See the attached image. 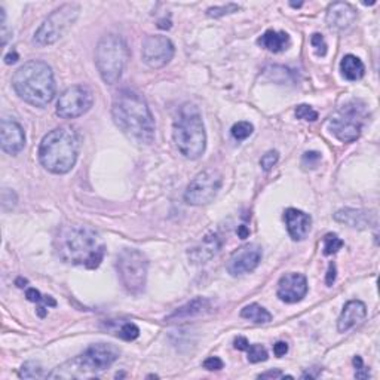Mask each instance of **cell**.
<instances>
[{
  "label": "cell",
  "mask_w": 380,
  "mask_h": 380,
  "mask_svg": "<svg viewBox=\"0 0 380 380\" xmlns=\"http://www.w3.org/2000/svg\"><path fill=\"white\" fill-rule=\"evenodd\" d=\"M55 251L65 263L97 269L106 254V244L92 227L67 224L61 227L55 237Z\"/></svg>",
  "instance_id": "1"
},
{
  "label": "cell",
  "mask_w": 380,
  "mask_h": 380,
  "mask_svg": "<svg viewBox=\"0 0 380 380\" xmlns=\"http://www.w3.org/2000/svg\"><path fill=\"white\" fill-rule=\"evenodd\" d=\"M112 116L116 127L137 145H151L155 140V119L140 94L123 89L113 100Z\"/></svg>",
  "instance_id": "2"
},
{
  "label": "cell",
  "mask_w": 380,
  "mask_h": 380,
  "mask_svg": "<svg viewBox=\"0 0 380 380\" xmlns=\"http://www.w3.org/2000/svg\"><path fill=\"white\" fill-rule=\"evenodd\" d=\"M12 87L25 103L34 107H46L55 95L52 69L43 61H28L15 72Z\"/></svg>",
  "instance_id": "3"
},
{
  "label": "cell",
  "mask_w": 380,
  "mask_h": 380,
  "mask_svg": "<svg viewBox=\"0 0 380 380\" xmlns=\"http://www.w3.org/2000/svg\"><path fill=\"white\" fill-rule=\"evenodd\" d=\"M79 137L69 127L55 128L43 137L39 146L41 164L52 174H67L79 156Z\"/></svg>",
  "instance_id": "4"
},
{
  "label": "cell",
  "mask_w": 380,
  "mask_h": 380,
  "mask_svg": "<svg viewBox=\"0 0 380 380\" xmlns=\"http://www.w3.org/2000/svg\"><path fill=\"white\" fill-rule=\"evenodd\" d=\"M120 350L110 344H97L89 346L79 357H76L61 367L55 368L50 379H91L109 368L119 358Z\"/></svg>",
  "instance_id": "5"
},
{
  "label": "cell",
  "mask_w": 380,
  "mask_h": 380,
  "mask_svg": "<svg viewBox=\"0 0 380 380\" xmlns=\"http://www.w3.org/2000/svg\"><path fill=\"white\" fill-rule=\"evenodd\" d=\"M173 138L180 154L187 159H199L207 147V132L198 107L184 104L180 107L173 127Z\"/></svg>",
  "instance_id": "6"
},
{
  "label": "cell",
  "mask_w": 380,
  "mask_h": 380,
  "mask_svg": "<svg viewBox=\"0 0 380 380\" xmlns=\"http://www.w3.org/2000/svg\"><path fill=\"white\" fill-rule=\"evenodd\" d=\"M129 51L125 41L118 34L103 36L95 50V65L101 79L107 85H115L127 67Z\"/></svg>",
  "instance_id": "7"
},
{
  "label": "cell",
  "mask_w": 380,
  "mask_h": 380,
  "mask_svg": "<svg viewBox=\"0 0 380 380\" xmlns=\"http://www.w3.org/2000/svg\"><path fill=\"white\" fill-rule=\"evenodd\" d=\"M81 8L76 3H65L46 18L34 33V43L39 46L52 45L67 33L79 18Z\"/></svg>",
  "instance_id": "8"
},
{
  "label": "cell",
  "mask_w": 380,
  "mask_h": 380,
  "mask_svg": "<svg viewBox=\"0 0 380 380\" xmlns=\"http://www.w3.org/2000/svg\"><path fill=\"white\" fill-rule=\"evenodd\" d=\"M119 278L129 293L138 294L145 290L149 262L146 255L136 249H125L116 260Z\"/></svg>",
  "instance_id": "9"
},
{
  "label": "cell",
  "mask_w": 380,
  "mask_h": 380,
  "mask_svg": "<svg viewBox=\"0 0 380 380\" xmlns=\"http://www.w3.org/2000/svg\"><path fill=\"white\" fill-rule=\"evenodd\" d=\"M222 183L223 177L217 169H205L189 183L184 192V201L195 207L210 204L222 189Z\"/></svg>",
  "instance_id": "10"
},
{
  "label": "cell",
  "mask_w": 380,
  "mask_h": 380,
  "mask_svg": "<svg viewBox=\"0 0 380 380\" xmlns=\"http://www.w3.org/2000/svg\"><path fill=\"white\" fill-rule=\"evenodd\" d=\"M94 104V95L83 85H74L65 89L56 103V115L63 119H76L83 116Z\"/></svg>",
  "instance_id": "11"
},
{
  "label": "cell",
  "mask_w": 380,
  "mask_h": 380,
  "mask_svg": "<svg viewBox=\"0 0 380 380\" xmlns=\"http://www.w3.org/2000/svg\"><path fill=\"white\" fill-rule=\"evenodd\" d=\"M174 45L167 36H149L142 42L141 56L150 69H162L174 56Z\"/></svg>",
  "instance_id": "12"
},
{
  "label": "cell",
  "mask_w": 380,
  "mask_h": 380,
  "mask_svg": "<svg viewBox=\"0 0 380 380\" xmlns=\"http://www.w3.org/2000/svg\"><path fill=\"white\" fill-rule=\"evenodd\" d=\"M260 262H262V249L259 245L250 244L242 246L240 250H236L232 254L229 262H227L226 268L232 277H240V275L253 272L255 268H257Z\"/></svg>",
  "instance_id": "13"
},
{
  "label": "cell",
  "mask_w": 380,
  "mask_h": 380,
  "mask_svg": "<svg viewBox=\"0 0 380 380\" xmlns=\"http://www.w3.org/2000/svg\"><path fill=\"white\" fill-rule=\"evenodd\" d=\"M308 293V281L302 273H285L278 284V297L285 303H297Z\"/></svg>",
  "instance_id": "14"
},
{
  "label": "cell",
  "mask_w": 380,
  "mask_h": 380,
  "mask_svg": "<svg viewBox=\"0 0 380 380\" xmlns=\"http://www.w3.org/2000/svg\"><path fill=\"white\" fill-rule=\"evenodd\" d=\"M330 129L332 134L336 136L337 140L344 142H352L358 140L361 134V122L358 120L357 110L355 109L352 110L346 109V112L344 110V115L331 119Z\"/></svg>",
  "instance_id": "15"
},
{
  "label": "cell",
  "mask_w": 380,
  "mask_h": 380,
  "mask_svg": "<svg viewBox=\"0 0 380 380\" xmlns=\"http://www.w3.org/2000/svg\"><path fill=\"white\" fill-rule=\"evenodd\" d=\"M2 150L8 155H18L25 146V134L20 123L11 119L2 120Z\"/></svg>",
  "instance_id": "16"
},
{
  "label": "cell",
  "mask_w": 380,
  "mask_h": 380,
  "mask_svg": "<svg viewBox=\"0 0 380 380\" xmlns=\"http://www.w3.org/2000/svg\"><path fill=\"white\" fill-rule=\"evenodd\" d=\"M357 20V11L352 5L346 2H336L328 6L326 21L331 30H346Z\"/></svg>",
  "instance_id": "17"
},
{
  "label": "cell",
  "mask_w": 380,
  "mask_h": 380,
  "mask_svg": "<svg viewBox=\"0 0 380 380\" xmlns=\"http://www.w3.org/2000/svg\"><path fill=\"white\" fill-rule=\"evenodd\" d=\"M287 231L294 241H303L310 232L312 218L309 214L303 213L297 208H288L284 214Z\"/></svg>",
  "instance_id": "18"
},
{
  "label": "cell",
  "mask_w": 380,
  "mask_h": 380,
  "mask_svg": "<svg viewBox=\"0 0 380 380\" xmlns=\"http://www.w3.org/2000/svg\"><path fill=\"white\" fill-rule=\"evenodd\" d=\"M222 249V240L217 233H208L202 241L189 251V259L195 264H202L210 262Z\"/></svg>",
  "instance_id": "19"
},
{
  "label": "cell",
  "mask_w": 380,
  "mask_h": 380,
  "mask_svg": "<svg viewBox=\"0 0 380 380\" xmlns=\"http://www.w3.org/2000/svg\"><path fill=\"white\" fill-rule=\"evenodd\" d=\"M366 315H367V308L363 302L359 300L348 302L337 321V330L340 332H346L348 330L359 326L361 322L366 319Z\"/></svg>",
  "instance_id": "20"
},
{
  "label": "cell",
  "mask_w": 380,
  "mask_h": 380,
  "mask_svg": "<svg viewBox=\"0 0 380 380\" xmlns=\"http://www.w3.org/2000/svg\"><path fill=\"white\" fill-rule=\"evenodd\" d=\"M211 309H213V306H211L210 300L205 297H196L193 300H190L189 303H186L184 306L174 310L167 318V321L168 322H178V321L190 319V318H195L199 315H204V313L211 312Z\"/></svg>",
  "instance_id": "21"
},
{
  "label": "cell",
  "mask_w": 380,
  "mask_h": 380,
  "mask_svg": "<svg viewBox=\"0 0 380 380\" xmlns=\"http://www.w3.org/2000/svg\"><path fill=\"white\" fill-rule=\"evenodd\" d=\"M336 222L344 223L349 227H354V229H366L372 222L374 220V215L372 213H367L363 210H354V208H344V210H339L335 214Z\"/></svg>",
  "instance_id": "22"
},
{
  "label": "cell",
  "mask_w": 380,
  "mask_h": 380,
  "mask_svg": "<svg viewBox=\"0 0 380 380\" xmlns=\"http://www.w3.org/2000/svg\"><path fill=\"white\" fill-rule=\"evenodd\" d=\"M257 43L262 48H264V50H268L273 54H278V52L288 50L290 45H291V39H290L288 33H285V32L268 30L259 37Z\"/></svg>",
  "instance_id": "23"
},
{
  "label": "cell",
  "mask_w": 380,
  "mask_h": 380,
  "mask_svg": "<svg viewBox=\"0 0 380 380\" xmlns=\"http://www.w3.org/2000/svg\"><path fill=\"white\" fill-rule=\"evenodd\" d=\"M340 72L348 81H359L364 78L366 65L355 55H345L340 63Z\"/></svg>",
  "instance_id": "24"
},
{
  "label": "cell",
  "mask_w": 380,
  "mask_h": 380,
  "mask_svg": "<svg viewBox=\"0 0 380 380\" xmlns=\"http://www.w3.org/2000/svg\"><path fill=\"white\" fill-rule=\"evenodd\" d=\"M241 317L255 322V324H266V322L272 321V313L268 309H264L263 306L257 305V303H253V305L245 306L241 310Z\"/></svg>",
  "instance_id": "25"
},
{
  "label": "cell",
  "mask_w": 380,
  "mask_h": 380,
  "mask_svg": "<svg viewBox=\"0 0 380 380\" xmlns=\"http://www.w3.org/2000/svg\"><path fill=\"white\" fill-rule=\"evenodd\" d=\"M27 299L30 302H34V303H39V306H37V313H39V317L43 318L46 315V310H45V306H55L56 302L50 297V296H42V294L37 291L36 288H28L27 293H25Z\"/></svg>",
  "instance_id": "26"
},
{
  "label": "cell",
  "mask_w": 380,
  "mask_h": 380,
  "mask_svg": "<svg viewBox=\"0 0 380 380\" xmlns=\"http://www.w3.org/2000/svg\"><path fill=\"white\" fill-rule=\"evenodd\" d=\"M20 377H23V379H42V377H48V374H45L41 364L32 363V361H30V363H25L21 367Z\"/></svg>",
  "instance_id": "27"
},
{
  "label": "cell",
  "mask_w": 380,
  "mask_h": 380,
  "mask_svg": "<svg viewBox=\"0 0 380 380\" xmlns=\"http://www.w3.org/2000/svg\"><path fill=\"white\" fill-rule=\"evenodd\" d=\"M253 131H254L253 123L242 120V122L235 123V125L232 127V136L237 141H244L253 134Z\"/></svg>",
  "instance_id": "28"
},
{
  "label": "cell",
  "mask_w": 380,
  "mask_h": 380,
  "mask_svg": "<svg viewBox=\"0 0 380 380\" xmlns=\"http://www.w3.org/2000/svg\"><path fill=\"white\" fill-rule=\"evenodd\" d=\"M341 246H344V241H341L336 233L326 235V237H324V254L326 255L336 254L341 249Z\"/></svg>",
  "instance_id": "29"
},
{
  "label": "cell",
  "mask_w": 380,
  "mask_h": 380,
  "mask_svg": "<svg viewBox=\"0 0 380 380\" xmlns=\"http://www.w3.org/2000/svg\"><path fill=\"white\" fill-rule=\"evenodd\" d=\"M240 11V5L236 3H227L226 6H214V8H210L207 11V15L211 17V18H220V17H224V15H229V14H235Z\"/></svg>",
  "instance_id": "30"
},
{
  "label": "cell",
  "mask_w": 380,
  "mask_h": 380,
  "mask_svg": "<svg viewBox=\"0 0 380 380\" xmlns=\"http://www.w3.org/2000/svg\"><path fill=\"white\" fill-rule=\"evenodd\" d=\"M246 354H249V361L253 364L262 363V361L268 359V350H266L262 345H250L246 349Z\"/></svg>",
  "instance_id": "31"
},
{
  "label": "cell",
  "mask_w": 380,
  "mask_h": 380,
  "mask_svg": "<svg viewBox=\"0 0 380 380\" xmlns=\"http://www.w3.org/2000/svg\"><path fill=\"white\" fill-rule=\"evenodd\" d=\"M138 336H140V328L136 324H132V322H127V324H123L118 332V337H120L122 340H127V341L136 340Z\"/></svg>",
  "instance_id": "32"
},
{
  "label": "cell",
  "mask_w": 380,
  "mask_h": 380,
  "mask_svg": "<svg viewBox=\"0 0 380 380\" xmlns=\"http://www.w3.org/2000/svg\"><path fill=\"white\" fill-rule=\"evenodd\" d=\"M296 116L306 122H315L318 119V113L310 106H308V104H300L296 109Z\"/></svg>",
  "instance_id": "33"
},
{
  "label": "cell",
  "mask_w": 380,
  "mask_h": 380,
  "mask_svg": "<svg viewBox=\"0 0 380 380\" xmlns=\"http://www.w3.org/2000/svg\"><path fill=\"white\" fill-rule=\"evenodd\" d=\"M279 159V154L277 150H269L268 154H264L260 159V165L264 171H271L275 165H277Z\"/></svg>",
  "instance_id": "34"
},
{
  "label": "cell",
  "mask_w": 380,
  "mask_h": 380,
  "mask_svg": "<svg viewBox=\"0 0 380 380\" xmlns=\"http://www.w3.org/2000/svg\"><path fill=\"white\" fill-rule=\"evenodd\" d=\"M310 45L315 48V52L318 56H326L327 54V43H326V39L322 37V34L319 33H315L312 37H310Z\"/></svg>",
  "instance_id": "35"
},
{
  "label": "cell",
  "mask_w": 380,
  "mask_h": 380,
  "mask_svg": "<svg viewBox=\"0 0 380 380\" xmlns=\"http://www.w3.org/2000/svg\"><path fill=\"white\" fill-rule=\"evenodd\" d=\"M302 162L308 168H317L321 162V154H318V151H306V154L303 155Z\"/></svg>",
  "instance_id": "36"
},
{
  "label": "cell",
  "mask_w": 380,
  "mask_h": 380,
  "mask_svg": "<svg viewBox=\"0 0 380 380\" xmlns=\"http://www.w3.org/2000/svg\"><path fill=\"white\" fill-rule=\"evenodd\" d=\"M204 368L208 370V372H217V370H222L224 367L223 364V361L218 358V357H210V358H207L204 361Z\"/></svg>",
  "instance_id": "37"
},
{
  "label": "cell",
  "mask_w": 380,
  "mask_h": 380,
  "mask_svg": "<svg viewBox=\"0 0 380 380\" xmlns=\"http://www.w3.org/2000/svg\"><path fill=\"white\" fill-rule=\"evenodd\" d=\"M354 366L357 367V373H355L357 379H368L370 373H368V370L363 366V359H361V357L354 358Z\"/></svg>",
  "instance_id": "38"
},
{
  "label": "cell",
  "mask_w": 380,
  "mask_h": 380,
  "mask_svg": "<svg viewBox=\"0 0 380 380\" xmlns=\"http://www.w3.org/2000/svg\"><path fill=\"white\" fill-rule=\"evenodd\" d=\"M287 352H288V345L285 344V341H278V344L273 345V354L278 358L284 357Z\"/></svg>",
  "instance_id": "39"
},
{
  "label": "cell",
  "mask_w": 380,
  "mask_h": 380,
  "mask_svg": "<svg viewBox=\"0 0 380 380\" xmlns=\"http://www.w3.org/2000/svg\"><path fill=\"white\" fill-rule=\"evenodd\" d=\"M249 346H250V341L246 340V337L240 336V337L235 339V348L237 350H246V349H249Z\"/></svg>",
  "instance_id": "40"
},
{
  "label": "cell",
  "mask_w": 380,
  "mask_h": 380,
  "mask_svg": "<svg viewBox=\"0 0 380 380\" xmlns=\"http://www.w3.org/2000/svg\"><path fill=\"white\" fill-rule=\"evenodd\" d=\"M260 379H284L285 374H282L279 370H271V372H266V373H262L259 376Z\"/></svg>",
  "instance_id": "41"
},
{
  "label": "cell",
  "mask_w": 380,
  "mask_h": 380,
  "mask_svg": "<svg viewBox=\"0 0 380 380\" xmlns=\"http://www.w3.org/2000/svg\"><path fill=\"white\" fill-rule=\"evenodd\" d=\"M336 281V266L335 264H330V268H328V273H327V285L330 287V285L335 284Z\"/></svg>",
  "instance_id": "42"
},
{
  "label": "cell",
  "mask_w": 380,
  "mask_h": 380,
  "mask_svg": "<svg viewBox=\"0 0 380 380\" xmlns=\"http://www.w3.org/2000/svg\"><path fill=\"white\" fill-rule=\"evenodd\" d=\"M17 60H18V54H17V52H9V54L5 56V63H6V64H14Z\"/></svg>",
  "instance_id": "43"
},
{
  "label": "cell",
  "mask_w": 380,
  "mask_h": 380,
  "mask_svg": "<svg viewBox=\"0 0 380 380\" xmlns=\"http://www.w3.org/2000/svg\"><path fill=\"white\" fill-rule=\"evenodd\" d=\"M237 235H240V237H242V240H245L246 236L250 235V231H249V227L246 226H240V229H237Z\"/></svg>",
  "instance_id": "44"
}]
</instances>
